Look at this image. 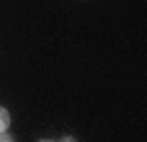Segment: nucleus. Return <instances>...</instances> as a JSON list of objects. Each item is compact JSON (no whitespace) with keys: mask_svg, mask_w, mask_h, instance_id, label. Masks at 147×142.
<instances>
[{"mask_svg":"<svg viewBox=\"0 0 147 142\" xmlns=\"http://www.w3.org/2000/svg\"><path fill=\"white\" fill-rule=\"evenodd\" d=\"M39 142H54V140H39Z\"/></svg>","mask_w":147,"mask_h":142,"instance_id":"obj_4","label":"nucleus"},{"mask_svg":"<svg viewBox=\"0 0 147 142\" xmlns=\"http://www.w3.org/2000/svg\"><path fill=\"white\" fill-rule=\"evenodd\" d=\"M0 142H15V140H12V135H7V132H0Z\"/></svg>","mask_w":147,"mask_h":142,"instance_id":"obj_2","label":"nucleus"},{"mask_svg":"<svg viewBox=\"0 0 147 142\" xmlns=\"http://www.w3.org/2000/svg\"><path fill=\"white\" fill-rule=\"evenodd\" d=\"M59 142H76V140H74L71 135H66V137H61V140H59Z\"/></svg>","mask_w":147,"mask_h":142,"instance_id":"obj_3","label":"nucleus"},{"mask_svg":"<svg viewBox=\"0 0 147 142\" xmlns=\"http://www.w3.org/2000/svg\"><path fill=\"white\" fill-rule=\"evenodd\" d=\"M7 127H10V113L0 105V132H5Z\"/></svg>","mask_w":147,"mask_h":142,"instance_id":"obj_1","label":"nucleus"}]
</instances>
